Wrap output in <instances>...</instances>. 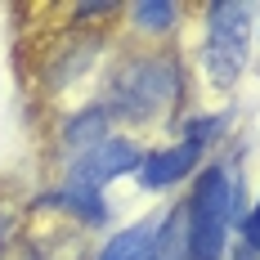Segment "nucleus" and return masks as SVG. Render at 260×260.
Masks as SVG:
<instances>
[{
	"instance_id": "obj_12",
	"label": "nucleus",
	"mask_w": 260,
	"mask_h": 260,
	"mask_svg": "<svg viewBox=\"0 0 260 260\" xmlns=\"http://www.w3.org/2000/svg\"><path fill=\"white\" fill-rule=\"evenodd\" d=\"M0 238H5V220H0Z\"/></svg>"
},
{
	"instance_id": "obj_6",
	"label": "nucleus",
	"mask_w": 260,
	"mask_h": 260,
	"mask_svg": "<svg viewBox=\"0 0 260 260\" xmlns=\"http://www.w3.org/2000/svg\"><path fill=\"white\" fill-rule=\"evenodd\" d=\"M157 224L161 220H144V224H130L108 242V251L99 260H157L153 256V242H157Z\"/></svg>"
},
{
	"instance_id": "obj_2",
	"label": "nucleus",
	"mask_w": 260,
	"mask_h": 260,
	"mask_svg": "<svg viewBox=\"0 0 260 260\" xmlns=\"http://www.w3.org/2000/svg\"><path fill=\"white\" fill-rule=\"evenodd\" d=\"M234 198H238V184H234V171H224V166H211L198 180L188 207H184L188 211V251H193V260H224L229 224H234Z\"/></svg>"
},
{
	"instance_id": "obj_10",
	"label": "nucleus",
	"mask_w": 260,
	"mask_h": 260,
	"mask_svg": "<svg viewBox=\"0 0 260 260\" xmlns=\"http://www.w3.org/2000/svg\"><path fill=\"white\" fill-rule=\"evenodd\" d=\"M224 126H229V117H198V121H188V139L198 148H207V139H215Z\"/></svg>"
},
{
	"instance_id": "obj_7",
	"label": "nucleus",
	"mask_w": 260,
	"mask_h": 260,
	"mask_svg": "<svg viewBox=\"0 0 260 260\" xmlns=\"http://www.w3.org/2000/svg\"><path fill=\"white\" fill-rule=\"evenodd\" d=\"M63 139H68V148H77V153H90L94 144H104L108 139V108H85L81 117H72L68 130H63Z\"/></svg>"
},
{
	"instance_id": "obj_9",
	"label": "nucleus",
	"mask_w": 260,
	"mask_h": 260,
	"mask_svg": "<svg viewBox=\"0 0 260 260\" xmlns=\"http://www.w3.org/2000/svg\"><path fill=\"white\" fill-rule=\"evenodd\" d=\"M130 14H135V23L144 27V31H153V36H166L175 27V18H180V9L171 0H139Z\"/></svg>"
},
{
	"instance_id": "obj_8",
	"label": "nucleus",
	"mask_w": 260,
	"mask_h": 260,
	"mask_svg": "<svg viewBox=\"0 0 260 260\" xmlns=\"http://www.w3.org/2000/svg\"><path fill=\"white\" fill-rule=\"evenodd\" d=\"M202 63H207V77L215 81L220 90H229V85L238 81V72H242V50L207 41V54H202Z\"/></svg>"
},
{
	"instance_id": "obj_11",
	"label": "nucleus",
	"mask_w": 260,
	"mask_h": 260,
	"mask_svg": "<svg viewBox=\"0 0 260 260\" xmlns=\"http://www.w3.org/2000/svg\"><path fill=\"white\" fill-rule=\"evenodd\" d=\"M247 247H256V251H260V202H256V215L247 220Z\"/></svg>"
},
{
	"instance_id": "obj_3",
	"label": "nucleus",
	"mask_w": 260,
	"mask_h": 260,
	"mask_svg": "<svg viewBox=\"0 0 260 260\" xmlns=\"http://www.w3.org/2000/svg\"><path fill=\"white\" fill-rule=\"evenodd\" d=\"M180 94V68L171 58H139L117 72V85H112V104L117 112H126L135 121H153L157 112L175 104Z\"/></svg>"
},
{
	"instance_id": "obj_5",
	"label": "nucleus",
	"mask_w": 260,
	"mask_h": 260,
	"mask_svg": "<svg viewBox=\"0 0 260 260\" xmlns=\"http://www.w3.org/2000/svg\"><path fill=\"white\" fill-rule=\"evenodd\" d=\"M207 23H211V41H215V45H234V50H242L247 36H251V5H238V0L211 5Z\"/></svg>"
},
{
	"instance_id": "obj_4",
	"label": "nucleus",
	"mask_w": 260,
	"mask_h": 260,
	"mask_svg": "<svg viewBox=\"0 0 260 260\" xmlns=\"http://www.w3.org/2000/svg\"><path fill=\"white\" fill-rule=\"evenodd\" d=\"M198 157H202V148H198L193 139H184V144H175V148L148 153L144 161H139V188H166V184L184 180V175L198 166Z\"/></svg>"
},
{
	"instance_id": "obj_1",
	"label": "nucleus",
	"mask_w": 260,
	"mask_h": 260,
	"mask_svg": "<svg viewBox=\"0 0 260 260\" xmlns=\"http://www.w3.org/2000/svg\"><path fill=\"white\" fill-rule=\"evenodd\" d=\"M144 161V153L130 144V139H117V135H108L104 144H94L90 153H81L72 161V171H68V184H63V193H58V202L63 207L81 211L90 224H104L108 220V207H104V188L117 175H126Z\"/></svg>"
}]
</instances>
